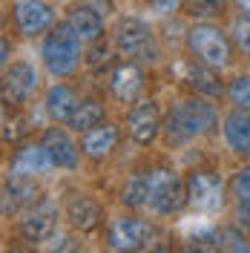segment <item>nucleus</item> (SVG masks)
<instances>
[{"instance_id": "30", "label": "nucleus", "mask_w": 250, "mask_h": 253, "mask_svg": "<svg viewBox=\"0 0 250 253\" xmlns=\"http://www.w3.org/2000/svg\"><path fill=\"white\" fill-rule=\"evenodd\" d=\"M236 9L242 12V17H250V0H233Z\"/></svg>"}, {"instance_id": "12", "label": "nucleus", "mask_w": 250, "mask_h": 253, "mask_svg": "<svg viewBox=\"0 0 250 253\" xmlns=\"http://www.w3.org/2000/svg\"><path fill=\"white\" fill-rule=\"evenodd\" d=\"M144 89V72H141L138 63L126 61V63H118L112 69V78H110V92L121 101V104H132L138 92Z\"/></svg>"}, {"instance_id": "19", "label": "nucleus", "mask_w": 250, "mask_h": 253, "mask_svg": "<svg viewBox=\"0 0 250 253\" xmlns=\"http://www.w3.org/2000/svg\"><path fill=\"white\" fill-rule=\"evenodd\" d=\"M66 23L78 32L81 41H98L101 32H104V20L98 15V9H92V6H75L69 12V20Z\"/></svg>"}, {"instance_id": "4", "label": "nucleus", "mask_w": 250, "mask_h": 253, "mask_svg": "<svg viewBox=\"0 0 250 253\" xmlns=\"http://www.w3.org/2000/svg\"><path fill=\"white\" fill-rule=\"evenodd\" d=\"M187 46L190 52L199 58L202 63L213 66V69H221L230 63V41L227 35L213 26V23H199L187 32Z\"/></svg>"}, {"instance_id": "5", "label": "nucleus", "mask_w": 250, "mask_h": 253, "mask_svg": "<svg viewBox=\"0 0 250 253\" xmlns=\"http://www.w3.org/2000/svg\"><path fill=\"white\" fill-rule=\"evenodd\" d=\"M115 43L121 49L124 58H135V61H150L156 55V43H153V32L147 23H141L135 17H126L115 29Z\"/></svg>"}, {"instance_id": "25", "label": "nucleus", "mask_w": 250, "mask_h": 253, "mask_svg": "<svg viewBox=\"0 0 250 253\" xmlns=\"http://www.w3.org/2000/svg\"><path fill=\"white\" fill-rule=\"evenodd\" d=\"M233 193L236 199H239V205L242 202H250V167H242L233 178Z\"/></svg>"}, {"instance_id": "28", "label": "nucleus", "mask_w": 250, "mask_h": 253, "mask_svg": "<svg viewBox=\"0 0 250 253\" xmlns=\"http://www.w3.org/2000/svg\"><path fill=\"white\" fill-rule=\"evenodd\" d=\"M150 6L156 9L158 15H172L181 6V0H150Z\"/></svg>"}, {"instance_id": "22", "label": "nucleus", "mask_w": 250, "mask_h": 253, "mask_svg": "<svg viewBox=\"0 0 250 253\" xmlns=\"http://www.w3.org/2000/svg\"><path fill=\"white\" fill-rule=\"evenodd\" d=\"M121 202L129 207L147 205V175H132L121 190Z\"/></svg>"}, {"instance_id": "18", "label": "nucleus", "mask_w": 250, "mask_h": 253, "mask_svg": "<svg viewBox=\"0 0 250 253\" xmlns=\"http://www.w3.org/2000/svg\"><path fill=\"white\" fill-rule=\"evenodd\" d=\"M43 147L49 150V156H52V161H55L58 167H69V170H72V167L78 164V150H75V144L69 141V135H66L63 129H58V126L46 129Z\"/></svg>"}, {"instance_id": "21", "label": "nucleus", "mask_w": 250, "mask_h": 253, "mask_svg": "<svg viewBox=\"0 0 250 253\" xmlns=\"http://www.w3.org/2000/svg\"><path fill=\"white\" fill-rule=\"evenodd\" d=\"M101 121H104V107L98 101H81L72 112V118H69V126L75 132H86V129L98 126Z\"/></svg>"}, {"instance_id": "1", "label": "nucleus", "mask_w": 250, "mask_h": 253, "mask_svg": "<svg viewBox=\"0 0 250 253\" xmlns=\"http://www.w3.org/2000/svg\"><path fill=\"white\" fill-rule=\"evenodd\" d=\"M216 124V110L210 104H204L199 98L181 101L178 107H172L167 115V138L172 144H184L196 135H204L210 126Z\"/></svg>"}, {"instance_id": "20", "label": "nucleus", "mask_w": 250, "mask_h": 253, "mask_svg": "<svg viewBox=\"0 0 250 253\" xmlns=\"http://www.w3.org/2000/svg\"><path fill=\"white\" fill-rule=\"evenodd\" d=\"M78 107V98L75 92L69 89V86H63V84H55L46 95V112L55 118V121H69L72 118V112Z\"/></svg>"}, {"instance_id": "11", "label": "nucleus", "mask_w": 250, "mask_h": 253, "mask_svg": "<svg viewBox=\"0 0 250 253\" xmlns=\"http://www.w3.org/2000/svg\"><path fill=\"white\" fill-rule=\"evenodd\" d=\"M158 126H161V115H158L156 101H141L126 115V129H129V135L138 144L153 141L158 135Z\"/></svg>"}, {"instance_id": "27", "label": "nucleus", "mask_w": 250, "mask_h": 253, "mask_svg": "<svg viewBox=\"0 0 250 253\" xmlns=\"http://www.w3.org/2000/svg\"><path fill=\"white\" fill-rule=\"evenodd\" d=\"M107 63H110V49L98 43V46L89 52V69H92V72H98V69H101V66H107Z\"/></svg>"}, {"instance_id": "16", "label": "nucleus", "mask_w": 250, "mask_h": 253, "mask_svg": "<svg viewBox=\"0 0 250 253\" xmlns=\"http://www.w3.org/2000/svg\"><path fill=\"white\" fill-rule=\"evenodd\" d=\"M181 75H184V81H187L190 86H196L199 92L210 95V98L221 95V81H219V75H216V69L207 66V63H202L199 58L193 63H184V66H181Z\"/></svg>"}, {"instance_id": "9", "label": "nucleus", "mask_w": 250, "mask_h": 253, "mask_svg": "<svg viewBox=\"0 0 250 253\" xmlns=\"http://www.w3.org/2000/svg\"><path fill=\"white\" fill-rule=\"evenodd\" d=\"M52 6L43 3V0H17L15 3V23L20 35H41L43 29H49L52 23Z\"/></svg>"}, {"instance_id": "24", "label": "nucleus", "mask_w": 250, "mask_h": 253, "mask_svg": "<svg viewBox=\"0 0 250 253\" xmlns=\"http://www.w3.org/2000/svg\"><path fill=\"white\" fill-rule=\"evenodd\" d=\"M227 95H230V101H233L236 107L250 110V75H239V78H233Z\"/></svg>"}, {"instance_id": "3", "label": "nucleus", "mask_w": 250, "mask_h": 253, "mask_svg": "<svg viewBox=\"0 0 250 253\" xmlns=\"http://www.w3.org/2000/svg\"><path fill=\"white\" fill-rule=\"evenodd\" d=\"M187 202V184H181V178L172 170H150L147 173V205L156 213H175Z\"/></svg>"}, {"instance_id": "2", "label": "nucleus", "mask_w": 250, "mask_h": 253, "mask_svg": "<svg viewBox=\"0 0 250 253\" xmlns=\"http://www.w3.org/2000/svg\"><path fill=\"white\" fill-rule=\"evenodd\" d=\"M81 58V38L69 23H58L43 41V63L55 78L69 75Z\"/></svg>"}, {"instance_id": "10", "label": "nucleus", "mask_w": 250, "mask_h": 253, "mask_svg": "<svg viewBox=\"0 0 250 253\" xmlns=\"http://www.w3.org/2000/svg\"><path fill=\"white\" fill-rule=\"evenodd\" d=\"M38 89V75L29 63H12L6 66L3 75V101L6 104H20Z\"/></svg>"}, {"instance_id": "31", "label": "nucleus", "mask_w": 250, "mask_h": 253, "mask_svg": "<svg viewBox=\"0 0 250 253\" xmlns=\"http://www.w3.org/2000/svg\"><path fill=\"white\" fill-rule=\"evenodd\" d=\"M9 63V41H3V66Z\"/></svg>"}, {"instance_id": "17", "label": "nucleus", "mask_w": 250, "mask_h": 253, "mask_svg": "<svg viewBox=\"0 0 250 253\" xmlns=\"http://www.w3.org/2000/svg\"><path fill=\"white\" fill-rule=\"evenodd\" d=\"M66 219L72 221L78 230H95L101 221V207L95 205L89 196H72L66 202Z\"/></svg>"}, {"instance_id": "15", "label": "nucleus", "mask_w": 250, "mask_h": 253, "mask_svg": "<svg viewBox=\"0 0 250 253\" xmlns=\"http://www.w3.org/2000/svg\"><path fill=\"white\" fill-rule=\"evenodd\" d=\"M224 138H227L233 153L250 156V112L239 107L236 112H230L224 118Z\"/></svg>"}, {"instance_id": "14", "label": "nucleus", "mask_w": 250, "mask_h": 253, "mask_svg": "<svg viewBox=\"0 0 250 253\" xmlns=\"http://www.w3.org/2000/svg\"><path fill=\"white\" fill-rule=\"evenodd\" d=\"M115 144H118V129L112 124H98L81 135V150H83V156H89V158L110 156L115 150Z\"/></svg>"}, {"instance_id": "26", "label": "nucleus", "mask_w": 250, "mask_h": 253, "mask_svg": "<svg viewBox=\"0 0 250 253\" xmlns=\"http://www.w3.org/2000/svg\"><path fill=\"white\" fill-rule=\"evenodd\" d=\"M233 41H236V46L242 49L245 55H250V17L239 20V23L233 26Z\"/></svg>"}, {"instance_id": "29", "label": "nucleus", "mask_w": 250, "mask_h": 253, "mask_svg": "<svg viewBox=\"0 0 250 253\" xmlns=\"http://www.w3.org/2000/svg\"><path fill=\"white\" fill-rule=\"evenodd\" d=\"M239 221L250 230V202H242V205H239Z\"/></svg>"}, {"instance_id": "7", "label": "nucleus", "mask_w": 250, "mask_h": 253, "mask_svg": "<svg viewBox=\"0 0 250 253\" xmlns=\"http://www.w3.org/2000/svg\"><path fill=\"white\" fill-rule=\"evenodd\" d=\"M107 236H110V248L115 251H144L153 245L156 230L141 219H115Z\"/></svg>"}, {"instance_id": "23", "label": "nucleus", "mask_w": 250, "mask_h": 253, "mask_svg": "<svg viewBox=\"0 0 250 253\" xmlns=\"http://www.w3.org/2000/svg\"><path fill=\"white\" fill-rule=\"evenodd\" d=\"M224 12V0H187V15L190 17H219Z\"/></svg>"}, {"instance_id": "8", "label": "nucleus", "mask_w": 250, "mask_h": 253, "mask_svg": "<svg viewBox=\"0 0 250 253\" xmlns=\"http://www.w3.org/2000/svg\"><path fill=\"white\" fill-rule=\"evenodd\" d=\"M52 164L55 161H52V156H49V150L43 144H26L15 153L12 164H9V173L15 178H35V175H43Z\"/></svg>"}, {"instance_id": "13", "label": "nucleus", "mask_w": 250, "mask_h": 253, "mask_svg": "<svg viewBox=\"0 0 250 253\" xmlns=\"http://www.w3.org/2000/svg\"><path fill=\"white\" fill-rule=\"evenodd\" d=\"M55 221H58V210L49 205V202L35 205L20 219V233H23L26 242H43V239H49L55 233Z\"/></svg>"}, {"instance_id": "6", "label": "nucleus", "mask_w": 250, "mask_h": 253, "mask_svg": "<svg viewBox=\"0 0 250 253\" xmlns=\"http://www.w3.org/2000/svg\"><path fill=\"white\" fill-rule=\"evenodd\" d=\"M187 202L202 213H213L219 210L224 202V184L216 173H207V170H196L187 178Z\"/></svg>"}]
</instances>
